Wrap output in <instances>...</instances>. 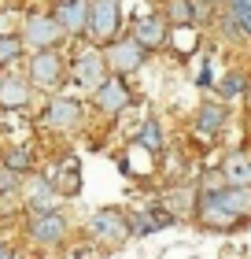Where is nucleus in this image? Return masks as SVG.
Here are the masks:
<instances>
[{
	"mask_svg": "<svg viewBox=\"0 0 251 259\" xmlns=\"http://www.w3.org/2000/svg\"><path fill=\"white\" fill-rule=\"evenodd\" d=\"M85 33L96 45H107L118 33V0H92L89 4V26Z\"/></svg>",
	"mask_w": 251,
	"mask_h": 259,
	"instance_id": "obj_1",
	"label": "nucleus"
},
{
	"mask_svg": "<svg viewBox=\"0 0 251 259\" xmlns=\"http://www.w3.org/2000/svg\"><path fill=\"white\" fill-rule=\"evenodd\" d=\"M144 56H148L144 45L137 37H126V41H111V49L104 52V60H107V67H111L115 74H129V70H140Z\"/></svg>",
	"mask_w": 251,
	"mask_h": 259,
	"instance_id": "obj_2",
	"label": "nucleus"
},
{
	"mask_svg": "<svg viewBox=\"0 0 251 259\" xmlns=\"http://www.w3.org/2000/svg\"><path fill=\"white\" fill-rule=\"evenodd\" d=\"M89 233H92L96 241H104V244H122V241L129 237V222H126L122 211L104 207V211H96V215H92Z\"/></svg>",
	"mask_w": 251,
	"mask_h": 259,
	"instance_id": "obj_3",
	"label": "nucleus"
},
{
	"mask_svg": "<svg viewBox=\"0 0 251 259\" xmlns=\"http://www.w3.org/2000/svg\"><path fill=\"white\" fill-rule=\"evenodd\" d=\"M63 22H59L56 15H33L26 22V33H22V41L33 45V49H56L59 41H63Z\"/></svg>",
	"mask_w": 251,
	"mask_h": 259,
	"instance_id": "obj_4",
	"label": "nucleus"
},
{
	"mask_svg": "<svg viewBox=\"0 0 251 259\" xmlns=\"http://www.w3.org/2000/svg\"><path fill=\"white\" fill-rule=\"evenodd\" d=\"M30 237L37 244H59L67 237V219L59 211H33V222H30Z\"/></svg>",
	"mask_w": 251,
	"mask_h": 259,
	"instance_id": "obj_5",
	"label": "nucleus"
},
{
	"mask_svg": "<svg viewBox=\"0 0 251 259\" xmlns=\"http://www.w3.org/2000/svg\"><path fill=\"white\" fill-rule=\"evenodd\" d=\"M59 74H63V67H59V56L56 49H37V56L30 60V81L37 89H52Z\"/></svg>",
	"mask_w": 251,
	"mask_h": 259,
	"instance_id": "obj_6",
	"label": "nucleus"
},
{
	"mask_svg": "<svg viewBox=\"0 0 251 259\" xmlns=\"http://www.w3.org/2000/svg\"><path fill=\"white\" fill-rule=\"evenodd\" d=\"M104 70H107V60H104L96 49L78 52V60H74V81H78L81 89H96L100 81H104Z\"/></svg>",
	"mask_w": 251,
	"mask_h": 259,
	"instance_id": "obj_7",
	"label": "nucleus"
},
{
	"mask_svg": "<svg viewBox=\"0 0 251 259\" xmlns=\"http://www.w3.org/2000/svg\"><path fill=\"white\" fill-rule=\"evenodd\" d=\"M92 93H96V108L107 115H118V111L129 108V89H126L122 78H104Z\"/></svg>",
	"mask_w": 251,
	"mask_h": 259,
	"instance_id": "obj_8",
	"label": "nucleus"
},
{
	"mask_svg": "<svg viewBox=\"0 0 251 259\" xmlns=\"http://www.w3.org/2000/svg\"><path fill=\"white\" fill-rule=\"evenodd\" d=\"M41 122L48 126V130H70V126H78V122H81V104H78V100L59 97V100H52L48 108L41 111Z\"/></svg>",
	"mask_w": 251,
	"mask_h": 259,
	"instance_id": "obj_9",
	"label": "nucleus"
},
{
	"mask_svg": "<svg viewBox=\"0 0 251 259\" xmlns=\"http://www.w3.org/2000/svg\"><path fill=\"white\" fill-rule=\"evenodd\" d=\"M211 200H218L222 207H229L236 219H251V185H225V189H214L207 193Z\"/></svg>",
	"mask_w": 251,
	"mask_h": 259,
	"instance_id": "obj_10",
	"label": "nucleus"
},
{
	"mask_svg": "<svg viewBox=\"0 0 251 259\" xmlns=\"http://www.w3.org/2000/svg\"><path fill=\"white\" fill-rule=\"evenodd\" d=\"M199 222H203L207 230H229V226H236L240 219H236L229 207H222L218 200L203 196V200H199Z\"/></svg>",
	"mask_w": 251,
	"mask_h": 259,
	"instance_id": "obj_11",
	"label": "nucleus"
},
{
	"mask_svg": "<svg viewBox=\"0 0 251 259\" xmlns=\"http://www.w3.org/2000/svg\"><path fill=\"white\" fill-rule=\"evenodd\" d=\"M56 19L63 22L67 33H85V26H89V4H85V0H67V4L56 11Z\"/></svg>",
	"mask_w": 251,
	"mask_h": 259,
	"instance_id": "obj_12",
	"label": "nucleus"
},
{
	"mask_svg": "<svg viewBox=\"0 0 251 259\" xmlns=\"http://www.w3.org/2000/svg\"><path fill=\"white\" fill-rule=\"evenodd\" d=\"M26 104H30V85L22 78H4L0 81V108L19 111V108H26Z\"/></svg>",
	"mask_w": 251,
	"mask_h": 259,
	"instance_id": "obj_13",
	"label": "nucleus"
},
{
	"mask_svg": "<svg viewBox=\"0 0 251 259\" xmlns=\"http://www.w3.org/2000/svg\"><path fill=\"white\" fill-rule=\"evenodd\" d=\"M133 37H137L140 45H144V49H159V45L166 41V26H163V19H155V15H148V19H137Z\"/></svg>",
	"mask_w": 251,
	"mask_h": 259,
	"instance_id": "obj_14",
	"label": "nucleus"
},
{
	"mask_svg": "<svg viewBox=\"0 0 251 259\" xmlns=\"http://www.w3.org/2000/svg\"><path fill=\"white\" fill-rule=\"evenodd\" d=\"M26 196H30V207H33V211H52V207H56V185H52V178L30 182Z\"/></svg>",
	"mask_w": 251,
	"mask_h": 259,
	"instance_id": "obj_15",
	"label": "nucleus"
},
{
	"mask_svg": "<svg viewBox=\"0 0 251 259\" xmlns=\"http://www.w3.org/2000/svg\"><path fill=\"white\" fill-rule=\"evenodd\" d=\"M222 122H225V111L218 108V104H203L199 119H196V130H199V134H218Z\"/></svg>",
	"mask_w": 251,
	"mask_h": 259,
	"instance_id": "obj_16",
	"label": "nucleus"
},
{
	"mask_svg": "<svg viewBox=\"0 0 251 259\" xmlns=\"http://www.w3.org/2000/svg\"><path fill=\"white\" fill-rule=\"evenodd\" d=\"M225 182L229 185H251V159L233 156L229 163H225Z\"/></svg>",
	"mask_w": 251,
	"mask_h": 259,
	"instance_id": "obj_17",
	"label": "nucleus"
},
{
	"mask_svg": "<svg viewBox=\"0 0 251 259\" xmlns=\"http://www.w3.org/2000/svg\"><path fill=\"white\" fill-rule=\"evenodd\" d=\"M166 15H170V26H192L196 22V8H192V0H170Z\"/></svg>",
	"mask_w": 251,
	"mask_h": 259,
	"instance_id": "obj_18",
	"label": "nucleus"
},
{
	"mask_svg": "<svg viewBox=\"0 0 251 259\" xmlns=\"http://www.w3.org/2000/svg\"><path fill=\"white\" fill-rule=\"evenodd\" d=\"M4 167L8 170H15V174H26L33 167V156H30V148H8V156H4Z\"/></svg>",
	"mask_w": 251,
	"mask_h": 259,
	"instance_id": "obj_19",
	"label": "nucleus"
},
{
	"mask_svg": "<svg viewBox=\"0 0 251 259\" xmlns=\"http://www.w3.org/2000/svg\"><path fill=\"white\" fill-rule=\"evenodd\" d=\"M137 145H144L148 152H163V134H159V126H155L152 119L140 126V137H137Z\"/></svg>",
	"mask_w": 251,
	"mask_h": 259,
	"instance_id": "obj_20",
	"label": "nucleus"
},
{
	"mask_svg": "<svg viewBox=\"0 0 251 259\" xmlns=\"http://www.w3.org/2000/svg\"><path fill=\"white\" fill-rule=\"evenodd\" d=\"M15 56H22V41L19 37H0V63H11Z\"/></svg>",
	"mask_w": 251,
	"mask_h": 259,
	"instance_id": "obj_21",
	"label": "nucleus"
},
{
	"mask_svg": "<svg viewBox=\"0 0 251 259\" xmlns=\"http://www.w3.org/2000/svg\"><path fill=\"white\" fill-rule=\"evenodd\" d=\"M244 85H247V81L240 74H225L218 89H222V97H236V93H244Z\"/></svg>",
	"mask_w": 251,
	"mask_h": 259,
	"instance_id": "obj_22",
	"label": "nucleus"
},
{
	"mask_svg": "<svg viewBox=\"0 0 251 259\" xmlns=\"http://www.w3.org/2000/svg\"><path fill=\"white\" fill-rule=\"evenodd\" d=\"M8 193H15V170L0 167V196H8Z\"/></svg>",
	"mask_w": 251,
	"mask_h": 259,
	"instance_id": "obj_23",
	"label": "nucleus"
},
{
	"mask_svg": "<svg viewBox=\"0 0 251 259\" xmlns=\"http://www.w3.org/2000/svg\"><path fill=\"white\" fill-rule=\"evenodd\" d=\"M233 26H240L247 37H251V8H240V11H233Z\"/></svg>",
	"mask_w": 251,
	"mask_h": 259,
	"instance_id": "obj_24",
	"label": "nucleus"
},
{
	"mask_svg": "<svg viewBox=\"0 0 251 259\" xmlns=\"http://www.w3.org/2000/svg\"><path fill=\"white\" fill-rule=\"evenodd\" d=\"M229 8H233V11H240V8H251V0H229Z\"/></svg>",
	"mask_w": 251,
	"mask_h": 259,
	"instance_id": "obj_25",
	"label": "nucleus"
},
{
	"mask_svg": "<svg viewBox=\"0 0 251 259\" xmlns=\"http://www.w3.org/2000/svg\"><path fill=\"white\" fill-rule=\"evenodd\" d=\"M0 255H15V248H8V244H0Z\"/></svg>",
	"mask_w": 251,
	"mask_h": 259,
	"instance_id": "obj_26",
	"label": "nucleus"
},
{
	"mask_svg": "<svg viewBox=\"0 0 251 259\" xmlns=\"http://www.w3.org/2000/svg\"><path fill=\"white\" fill-rule=\"evenodd\" d=\"M211 4H222V0H211Z\"/></svg>",
	"mask_w": 251,
	"mask_h": 259,
	"instance_id": "obj_27",
	"label": "nucleus"
},
{
	"mask_svg": "<svg viewBox=\"0 0 251 259\" xmlns=\"http://www.w3.org/2000/svg\"><path fill=\"white\" fill-rule=\"evenodd\" d=\"M0 22H4V19H0Z\"/></svg>",
	"mask_w": 251,
	"mask_h": 259,
	"instance_id": "obj_28",
	"label": "nucleus"
}]
</instances>
